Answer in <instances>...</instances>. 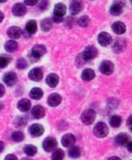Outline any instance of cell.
Instances as JSON below:
<instances>
[{
	"label": "cell",
	"mask_w": 132,
	"mask_h": 160,
	"mask_svg": "<svg viewBox=\"0 0 132 160\" xmlns=\"http://www.w3.org/2000/svg\"><path fill=\"white\" fill-rule=\"evenodd\" d=\"M93 134L97 138H106L109 134V127L105 122H98L93 128Z\"/></svg>",
	"instance_id": "1"
},
{
	"label": "cell",
	"mask_w": 132,
	"mask_h": 160,
	"mask_svg": "<svg viewBox=\"0 0 132 160\" xmlns=\"http://www.w3.org/2000/svg\"><path fill=\"white\" fill-rule=\"evenodd\" d=\"M81 56H82V60L84 62L91 61L97 56V49L93 46H89L84 49Z\"/></svg>",
	"instance_id": "2"
},
{
	"label": "cell",
	"mask_w": 132,
	"mask_h": 160,
	"mask_svg": "<svg viewBox=\"0 0 132 160\" xmlns=\"http://www.w3.org/2000/svg\"><path fill=\"white\" fill-rule=\"evenodd\" d=\"M99 70H100V72L104 75H111L113 73L114 65L111 61H108V60L103 61L100 65V68H99Z\"/></svg>",
	"instance_id": "3"
},
{
	"label": "cell",
	"mask_w": 132,
	"mask_h": 160,
	"mask_svg": "<svg viewBox=\"0 0 132 160\" xmlns=\"http://www.w3.org/2000/svg\"><path fill=\"white\" fill-rule=\"evenodd\" d=\"M57 146H58V142H57L56 138H54L52 137L46 138L43 142V148L47 152H53L57 148Z\"/></svg>",
	"instance_id": "4"
},
{
	"label": "cell",
	"mask_w": 132,
	"mask_h": 160,
	"mask_svg": "<svg viewBox=\"0 0 132 160\" xmlns=\"http://www.w3.org/2000/svg\"><path fill=\"white\" fill-rule=\"evenodd\" d=\"M95 116L96 115H95V112L93 110H92V109L85 110L81 115V121L86 125H90L94 121Z\"/></svg>",
	"instance_id": "5"
},
{
	"label": "cell",
	"mask_w": 132,
	"mask_h": 160,
	"mask_svg": "<svg viewBox=\"0 0 132 160\" xmlns=\"http://www.w3.org/2000/svg\"><path fill=\"white\" fill-rule=\"evenodd\" d=\"M46 52V48H45V46L43 45H36L32 48L31 49V53H30V56L31 58L33 59H40L42 56H44Z\"/></svg>",
	"instance_id": "6"
},
{
	"label": "cell",
	"mask_w": 132,
	"mask_h": 160,
	"mask_svg": "<svg viewBox=\"0 0 132 160\" xmlns=\"http://www.w3.org/2000/svg\"><path fill=\"white\" fill-rule=\"evenodd\" d=\"M121 1H122V0H116V1L113 3V5L111 7L110 12H111V15L118 16V15H120L122 13L123 9H124V6H125V2L122 3Z\"/></svg>",
	"instance_id": "7"
},
{
	"label": "cell",
	"mask_w": 132,
	"mask_h": 160,
	"mask_svg": "<svg viewBox=\"0 0 132 160\" xmlns=\"http://www.w3.org/2000/svg\"><path fill=\"white\" fill-rule=\"evenodd\" d=\"M98 43L100 44L102 47H108L112 43V38L111 36L110 33L108 32H101L99 33L98 37H97Z\"/></svg>",
	"instance_id": "8"
},
{
	"label": "cell",
	"mask_w": 132,
	"mask_h": 160,
	"mask_svg": "<svg viewBox=\"0 0 132 160\" xmlns=\"http://www.w3.org/2000/svg\"><path fill=\"white\" fill-rule=\"evenodd\" d=\"M76 141V137L73 134H66L61 138V144L66 148H70L74 146Z\"/></svg>",
	"instance_id": "9"
},
{
	"label": "cell",
	"mask_w": 132,
	"mask_h": 160,
	"mask_svg": "<svg viewBox=\"0 0 132 160\" xmlns=\"http://www.w3.org/2000/svg\"><path fill=\"white\" fill-rule=\"evenodd\" d=\"M44 77V73L43 70L39 68H35L29 71L28 73V78L31 81H34V82H40Z\"/></svg>",
	"instance_id": "10"
},
{
	"label": "cell",
	"mask_w": 132,
	"mask_h": 160,
	"mask_svg": "<svg viewBox=\"0 0 132 160\" xmlns=\"http://www.w3.org/2000/svg\"><path fill=\"white\" fill-rule=\"evenodd\" d=\"M29 133L32 137H41L44 132H45V129L44 127L41 125V124H38V123H34L32 124L30 127H29Z\"/></svg>",
	"instance_id": "11"
},
{
	"label": "cell",
	"mask_w": 132,
	"mask_h": 160,
	"mask_svg": "<svg viewBox=\"0 0 132 160\" xmlns=\"http://www.w3.org/2000/svg\"><path fill=\"white\" fill-rule=\"evenodd\" d=\"M130 141H131L130 136L125 133H121L115 138V142L119 146H126Z\"/></svg>",
	"instance_id": "12"
},
{
	"label": "cell",
	"mask_w": 132,
	"mask_h": 160,
	"mask_svg": "<svg viewBox=\"0 0 132 160\" xmlns=\"http://www.w3.org/2000/svg\"><path fill=\"white\" fill-rule=\"evenodd\" d=\"M60 102H61V96L58 93L51 94L47 99V103L51 107H57L58 105H59Z\"/></svg>",
	"instance_id": "13"
},
{
	"label": "cell",
	"mask_w": 132,
	"mask_h": 160,
	"mask_svg": "<svg viewBox=\"0 0 132 160\" xmlns=\"http://www.w3.org/2000/svg\"><path fill=\"white\" fill-rule=\"evenodd\" d=\"M125 46H126V42L124 38H117L114 44L112 45V50L116 53H120L125 49Z\"/></svg>",
	"instance_id": "14"
},
{
	"label": "cell",
	"mask_w": 132,
	"mask_h": 160,
	"mask_svg": "<svg viewBox=\"0 0 132 160\" xmlns=\"http://www.w3.org/2000/svg\"><path fill=\"white\" fill-rule=\"evenodd\" d=\"M31 115L34 118L40 119L43 118L45 115V109L42 106V105H36L32 108L31 110Z\"/></svg>",
	"instance_id": "15"
},
{
	"label": "cell",
	"mask_w": 132,
	"mask_h": 160,
	"mask_svg": "<svg viewBox=\"0 0 132 160\" xmlns=\"http://www.w3.org/2000/svg\"><path fill=\"white\" fill-rule=\"evenodd\" d=\"M3 81L8 86H12L17 82V75L13 72H8L4 75Z\"/></svg>",
	"instance_id": "16"
},
{
	"label": "cell",
	"mask_w": 132,
	"mask_h": 160,
	"mask_svg": "<svg viewBox=\"0 0 132 160\" xmlns=\"http://www.w3.org/2000/svg\"><path fill=\"white\" fill-rule=\"evenodd\" d=\"M7 34L11 39H18L22 35V30L18 27H11L7 31Z\"/></svg>",
	"instance_id": "17"
},
{
	"label": "cell",
	"mask_w": 132,
	"mask_h": 160,
	"mask_svg": "<svg viewBox=\"0 0 132 160\" xmlns=\"http://www.w3.org/2000/svg\"><path fill=\"white\" fill-rule=\"evenodd\" d=\"M111 28L113 30V32H115L118 35L124 34L125 32V29H126L125 25L123 22H120V21H117V22L113 23L112 26H111Z\"/></svg>",
	"instance_id": "18"
},
{
	"label": "cell",
	"mask_w": 132,
	"mask_h": 160,
	"mask_svg": "<svg viewBox=\"0 0 132 160\" xmlns=\"http://www.w3.org/2000/svg\"><path fill=\"white\" fill-rule=\"evenodd\" d=\"M26 12V8L24 4L22 3H16L12 7V13L15 16H23Z\"/></svg>",
	"instance_id": "19"
},
{
	"label": "cell",
	"mask_w": 132,
	"mask_h": 160,
	"mask_svg": "<svg viewBox=\"0 0 132 160\" xmlns=\"http://www.w3.org/2000/svg\"><path fill=\"white\" fill-rule=\"evenodd\" d=\"M59 81V76H58L57 74H55V73L49 74V75L46 77V80H45L47 85L50 86V87H52V88H54V87H56V86L58 85Z\"/></svg>",
	"instance_id": "20"
},
{
	"label": "cell",
	"mask_w": 132,
	"mask_h": 160,
	"mask_svg": "<svg viewBox=\"0 0 132 160\" xmlns=\"http://www.w3.org/2000/svg\"><path fill=\"white\" fill-rule=\"evenodd\" d=\"M29 96H30V98L33 99V100H36V101H39L43 98V96H44V92L41 88L39 87H34V88H32L29 92Z\"/></svg>",
	"instance_id": "21"
},
{
	"label": "cell",
	"mask_w": 132,
	"mask_h": 160,
	"mask_svg": "<svg viewBox=\"0 0 132 160\" xmlns=\"http://www.w3.org/2000/svg\"><path fill=\"white\" fill-rule=\"evenodd\" d=\"M17 107L22 112H27L31 107V102L27 99H22L21 101H19V102L17 104Z\"/></svg>",
	"instance_id": "22"
},
{
	"label": "cell",
	"mask_w": 132,
	"mask_h": 160,
	"mask_svg": "<svg viewBox=\"0 0 132 160\" xmlns=\"http://www.w3.org/2000/svg\"><path fill=\"white\" fill-rule=\"evenodd\" d=\"M66 13V6L62 3H58L54 8V16L63 17Z\"/></svg>",
	"instance_id": "23"
},
{
	"label": "cell",
	"mask_w": 132,
	"mask_h": 160,
	"mask_svg": "<svg viewBox=\"0 0 132 160\" xmlns=\"http://www.w3.org/2000/svg\"><path fill=\"white\" fill-rule=\"evenodd\" d=\"M95 77V73L92 69L91 68H86L82 71V74H81V78L83 81L85 82H90L92 81V79H94Z\"/></svg>",
	"instance_id": "24"
},
{
	"label": "cell",
	"mask_w": 132,
	"mask_h": 160,
	"mask_svg": "<svg viewBox=\"0 0 132 160\" xmlns=\"http://www.w3.org/2000/svg\"><path fill=\"white\" fill-rule=\"evenodd\" d=\"M37 23H36V21H34V20H30V21H28L27 23H26V30L27 31V33L28 34H34L36 31H37Z\"/></svg>",
	"instance_id": "25"
},
{
	"label": "cell",
	"mask_w": 132,
	"mask_h": 160,
	"mask_svg": "<svg viewBox=\"0 0 132 160\" xmlns=\"http://www.w3.org/2000/svg\"><path fill=\"white\" fill-rule=\"evenodd\" d=\"M82 8H83L82 3H80L78 1H74L70 5V12L72 14H78L82 11Z\"/></svg>",
	"instance_id": "26"
},
{
	"label": "cell",
	"mask_w": 132,
	"mask_h": 160,
	"mask_svg": "<svg viewBox=\"0 0 132 160\" xmlns=\"http://www.w3.org/2000/svg\"><path fill=\"white\" fill-rule=\"evenodd\" d=\"M53 27V21L51 18H45L42 21L41 23V28H42V30L43 31H45V32H47V31H49Z\"/></svg>",
	"instance_id": "27"
},
{
	"label": "cell",
	"mask_w": 132,
	"mask_h": 160,
	"mask_svg": "<svg viewBox=\"0 0 132 160\" xmlns=\"http://www.w3.org/2000/svg\"><path fill=\"white\" fill-rule=\"evenodd\" d=\"M24 152L29 157V156H34L37 153V148L34 145L27 144L24 147Z\"/></svg>",
	"instance_id": "28"
},
{
	"label": "cell",
	"mask_w": 132,
	"mask_h": 160,
	"mask_svg": "<svg viewBox=\"0 0 132 160\" xmlns=\"http://www.w3.org/2000/svg\"><path fill=\"white\" fill-rule=\"evenodd\" d=\"M18 48V44L14 40H10L5 44V49L8 52H14Z\"/></svg>",
	"instance_id": "29"
},
{
	"label": "cell",
	"mask_w": 132,
	"mask_h": 160,
	"mask_svg": "<svg viewBox=\"0 0 132 160\" xmlns=\"http://www.w3.org/2000/svg\"><path fill=\"white\" fill-rule=\"evenodd\" d=\"M121 123H122V118H121L120 116L114 115V116H112V117L110 118V124H111V126H112L113 128H118V127H120Z\"/></svg>",
	"instance_id": "30"
},
{
	"label": "cell",
	"mask_w": 132,
	"mask_h": 160,
	"mask_svg": "<svg viewBox=\"0 0 132 160\" xmlns=\"http://www.w3.org/2000/svg\"><path fill=\"white\" fill-rule=\"evenodd\" d=\"M81 154V150L78 146H72L69 150V155L72 158H78Z\"/></svg>",
	"instance_id": "31"
},
{
	"label": "cell",
	"mask_w": 132,
	"mask_h": 160,
	"mask_svg": "<svg viewBox=\"0 0 132 160\" xmlns=\"http://www.w3.org/2000/svg\"><path fill=\"white\" fill-rule=\"evenodd\" d=\"M64 152L60 149H55L52 153V160H62L64 158Z\"/></svg>",
	"instance_id": "32"
},
{
	"label": "cell",
	"mask_w": 132,
	"mask_h": 160,
	"mask_svg": "<svg viewBox=\"0 0 132 160\" xmlns=\"http://www.w3.org/2000/svg\"><path fill=\"white\" fill-rule=\"evenodd\" d=\"M25 138V136L22 132L20 131H16V132H13L12 135V139L14 141V142H21L23 139Z\"/></svg>",
	"instance_id": "33"
},
{
	"label": "cell",
	"mask_w": 132,
	"mask_h": 160,
	"mask_svg": "<svg viewBox=\"0 0 132 160\" xmlns=\"http://www.w3.org/2000/svg\"><path fill=\"white\" fill-rule=\"evenodd\" d=\"M27 67V62L24 58H19L16 62V68L18 69H25Z\"/></svg>",
	"instance_id": "34"
},
{
	"label": "cell",
	"mask_w": 132,
	"mask_h": 160,
	"mask_svg": "<svg viewBox=\"0 0 132 160\" xmlns=\"http://www.w3.org/2000/svg\"><path fill=\"white\" fill-rule=\"evenodd\" d=\"M11 62V58L5 57V56H0V68H6Z\"/></svg>",
	"instance_id": "35"
},
{
	"label": "cell",
	"mask_w": 132,
	"mask_h": 160,
	"mask_svg": "<svg viewBox=\"0 0 132 160\" xmlns=\"http://www.w3.org/2000/svg\"><path fill=\"white\" fill-rule=\"evenodd\" d=\"M89 22H90V19L87 15H84V16H81L79 19H78V25L82 28H86L88 25H89Z\"/></svg>",
	"instance_id": "36"
},
{
	"label": "cell",
	"mask_w": 132,
	"mask_h": 160,
	"mask_svg": "<svg viewBox=\"0 0 132 160\" xmlns=\"http://www.w3.org/2000/svg\"><path fill=\"white\" fill-rule=\"evenodd\" d=\"M14 124L17 127H23L26 124V120L24 117H17L16 119L14 120Z\"/></svg>",
	"instance_id": "37"
},
{
	"label": "cell",
	"mask_w": 132,
	"mask_h": 160,
	"mask_svg": "<svg viewBox=\"0 0 132 160\" xmlns=\"http://www.w3.org/2000/svg\"><path fill=\"white\" fill-rule=\"evenodd\" d=\"M39 0H25V4L26 6H35Z\"/></svg>",
	"instance_id": "38"
},
{
	"label": "cell",
	"mask_w": 132,
	"mask_h": 160,
	"mask_svg": "<svg viewBox=\"0 0 132 160\" xmlns=\"http://www.w3.org/2000/svg\"><path fill=\"white\" fill-rule=\"evenodd\" d=\"M47 4H48L47 0H42V2H41V4H40V9H41V10L46 9V8H47Z\"/></svg>",
	"instance_id": "39"
},
{
	"label": "cell",
	"mask_w": 132,
	"mask_h": 160,
	"mask_svg": "<svg viewBox=\"0 0 132 160\" xmlns=\"http://www.w3.org/2000/svg\"><path fill=\"white\" fill-rule=\"evenodd\" d=\"M5 160H18L17 156L14 155V154H8L6 157H5Z\"/></svg>",
	"instance_id": "40"
},
{
	"label": "cell",
	"mask_w": 132,
	"mask_h": 160,
	"mask_svg": "<svg viewBox=\"0 0 132 160\" xmlns=\"http://www.w3.org/2000/svg\"><path fill=\"white\" fill-rule=\"evenodd\" d=\"M4 94H5V87H4L3 84L0 83V98L3 97Z\"/></svg>",
	"instance_id": "41"
},
{
	"label": "cell",
	"mask_w": 132,
	"mask_h": 160,
	"mask_svg": "<svg viewBox=\"0 0 132 160\" xmlns=\"http://www.w3.org/2000/svg\"><path fill=\"white\" fill-rule=\"evenodd\" d=\"M62 17H59V16H54L53 18H52V21L53 22H56V23H60V22H62Z\"/></svg>",
	"instance_id": "42"
},
{
	"label": "cell",
	"mask_w": 132,
	"mask_h": 160,
	"mask_svg": "<svg viewBox=\"0 0 132 160\" xmlns=\"http://www.w3.org/2000/svg\"><path fill=\"white\" fill-rule=\"evenodd\" d=\"M126 124H127V126H128L129 128H131V127H132V115H131V116H129V118H127V120H126Z\"/></svg>",
	"instance_id": "43"
},
{
	"label": "cell",
	"mask_w": 132,
	"mask_h": 160,
	"mask_svg": "<svg viewBox=\"0 0 132 160\" xmlns=\"http://www.w3.org/2000/svg\"><path fill=\"white\" fill-rule=\"evenodd\" d=\"M126 147H127V151H128L129 152H132V141H130V142L126 145Z\"/></svg>",
	"instance_id": "44"
},
{
	"label": "cell",
	"mask_w": 132,
	"mask_h": 160,
	"mask_svg": "<svg viewBox=\"0 0 132 160\" xmlns=\"http://www.w3.org/2000/svg\"><path fill=\"white\" fill-rule=\"evenodd\" d=\"M4 150V143L2 141H0V152H2Z\"/></svg>",
	"instance_id": "45"
},
{
	"label": "cell",
	"mask_w": 132,
	"mask_h": 160,
	"mask_svg": "<svg viewBox=\"0 0 132 160\" xmlns=\"http://www.w3.org/2000/svg\"><path fill=\"white\" fill-rule=\"evenodd\" d=\"M108 160H121V158L118 157V156H111V157H110Z\"/></svg>",
	"instance_id": "46"
},
{
	"label": "cell",
	"mask_w": 132,
	"mask_h": 160,
	"mask_svg": "<svg viewBox=\"0 0 132 160\" xmlns=\"http://www.w3.org/2000/svg\"><path fill=\"white\" fill-rule=\"evenodd\" d=\"M4 19V13L2 12H0V23H1Z\"/></svg>",
	"instance_id": "47"
},
{
	"label": "cell",
	"mask_w": 132,
	"mask_h": 160,
	"mask_svg": "<svg viewBox=\"0 0 132 160\" xmlns=\"http://www.w3.org/2000/svg\"><path fill=\"white\" fill-rule=\"evenodd\" d=\"M3 108H4V105H3V103L1 102H0V111H2Z\"/></svg>",
	"instance_id": "48"
},
{
	"label": "cell",
	"mask_w": 132,
	"mask_h": 160,
	"mask_svg": "<svg viewBox=\"0 0 132 160\" xmlns=\"http://www.w3.org/2000/svg\"><path fill=\"white\" fill-rule=\"evenodd\" d=\"M21 160H32V159L29 158V157H24V158H22Z\"/></svg>",
	"instance_id": "49"
},
{
	"label": "cell",
	"mask_w": 132,
	"mask_h": 160,
	"mask_svg": "<svg viewBox=\"0 0 132 160\" xmlns=\"http://www.w3.org/2000/svg\"><path fill=\"white\" fill-rule=\"evenodd\" d=\"M6 1H7V0H0V3H4Z\"/></svg>",
	"instance_id": "50"
},
{
	"label": "cell",
	"mask_w": 132,
	"mask_h": 160,
	"mask_svg": "<svg viewBox=\"0 0 132 160\" xmlns=\"http://www.w3.org/2000/svg\"><path fill=\"white\" fill-rule=\"evenodd\" d=\"M130 129H131V131H132V127H131V128H130Z\"/></svg>",
	"instance_id": "51"
}]
</instances>
